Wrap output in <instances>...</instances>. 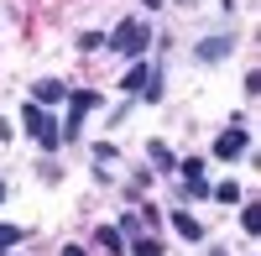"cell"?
I'll return each mask as SVG.
<instances>
[{"mask_svg": "<svg viewBox=\"0 0 261 256\" xmlns=\"http://www.w3.org/2000/svg\"><path fill=\"white\" fill-rule=\"evenodd\" d=\"M105 42H110L120 58H141V53H146V42H151V32L141 27V21H120L115 37H105Z\"/></svg>", "mask_w": 261, "mask_h": 256, "instance_id": "1", "label": "cell"}, {"mask_svg": "<svg viewBox=\"0 0 261 256\" xmlns=\"http://www.w3.org/2000/svg\"><path fill=\"white\" fill-rule=\"evenodd\" d=\"M21 120H27V131H32L42 146H58V141H63V136L53 131V115L42 110V105H27V110H21Z\"/></svg>", "mask_w": 261, "mask_h": 256, "instance_id": "2", "label": "cell"}, {"mask_svg": "<svg viewBox=\"0 0 261 256\" xmlns=\"http://www.w3.org/2000/svg\"><path fill=\"white\" fill-rule=\"evenodd\" d=\"M58 99H68V89H63L58 79H42V84H32V105H58Z\"/></svg>", "mask_w": 261, "mask_h": 256, "instance_id": "3", "label": "cell"}, {"mask_svg": "<svg viewBox=\"0 0 261 256\" xmlns=\"http://www.w3.org/2000/svg\"><path fill=\"white\" fill-rule=\"evenodd\" d=\"M214 152H220V157H241V152H246V131H241V125H230V131L214 141Z\"/></svg>", "mask_w": 261, "mask_h": 256, "instance_id": "4", "label": "cell"}, {"mask_svg": "<svg viewBox=\"0 0 261 256\" xmlns=\"http://www.w3.org/2000/svg\"><path fill=\"white\" fill-rule=\"evenodd\" d=\"M172 230H178L183 241H199V236H204V225L193 220V215H183V209H172Z\"/></svg>", "mask_w": 261, "mask_h": 256, "instance_id": "5", "label": "cell"}, {"mask_svg": "<svg viewBox=\"0 0 261 256\" xmlns=\"http://www.w3.org/2000/svg\"><path fill=\"white\" fill-rule=\"evenodd\" d=\"M146 79H151V73H146V68H141V63H136V68H130V73H125V84H120V89H125V94H136V89H146Z\"/></svg>", "mask_w": 261, "mask_h": 256, "instance_id": "6", "label": "cell"}, {"mask_svg": "<svg viewBox=\"0 0 261 256\" xmlns=\"http://www.w3.org/2000/svg\"><path fill=\"white\" fill-rule=\"evenodd\" d=\"M225 53H230V42H225V37H214V42H204V47H199L204 63H209V58H225Z\"/></svg>", "mask_w": 261, "mask_h": 256, "instance_id": "7", "label": "cell"}, {"mask_svg": "<svg viewBox=\"0 0 261 256\" xmlns=\"http://www.w3.org/2000/svg\"><path fill=\"white\" fill-rule=\"evenodd\" d=\"M146 152H151V162H157V167H178V162H172V152H167V146H162V141H151V146H146Z\"/></svg>", "mask_w": 261, "mask_h": 256, "instance_id": "8", "label": "cell"}, {"mask_svg": "<svg viewBox=\"0 0 261 256\" xmlns=\"http://www.w3.org/2000/svg\"><path fill=\"white\" fill-rule=\"evenodd\" d=\"M241 225H246L251 236H256V230H261V204H251V209H241Z\"/></svg>", "mask_w": 261, "mask_h": 256, "instance_id": "9", "label": "cell"}, {"mask_svg": "<svg viewBox=\"0 0 261 256\" xmlns=\"http://www.w3.org/2000/svg\"><path fill=\"white\" fill-rule=\"evenodd\" d=\"M183 178H188V183H204V162L188 157V162H183Z\"/></svg>", "mask_w": 261, "mask_h": 256, "instance_id": "10", "label": "cell"}, {"mask_svg": "<svg viewBox=\"0 0 261 256\" xmlns=\"http://www.w3.org/2000/svg\"><path fill=\"white\" fill-rule=\"evenodd\" d=\"M94 241H99L105 251H120V230H94Z\"/></svg>", "mask_w": 261, "mask_h": 256, "instance_id": "11", "label": "cell"}, {"mask_svg": "<svg viewBox=\"0 0 261 256\" xmlns=\"http://www.w3.org/2000/svg\"><path fill=\"white\" fill-rule=\"evenodd\" d=\"M214 199H220V204H235V199H241V188H235V183H220V188H214Z\"/></svg>", "mask_w": 261, "mask_h": 256, "instance_id": "12", "label": "cell"}, {"mask_svg": "<svg viewBox=\"0 0 261 256\" xmlns=\"http://www.w3.org/2000/svg\"><path fill=\"white\" fill-rule=\"evenodd\" d=\"M79 47H84V53H94V47H105V37H99V32H84V37H79Z\"/></svg>", "mask_w": 261, "mask_h": 256, "instance_id": "13", "label": "cell"}, {"mask_svg": "<svg viewBox=\"0 0 261 256\" xmlns=\"http://www.w3.org/2000/svg\"><path fill=\"white\" fill-rule=\"evenodd\" d=\"M16 241H21V230H16V225H0V251L16 246Z\"/></svg>", "mask_w": 261, "mask_h": 256, "instance_id": "14", "label": "cell"}, {"mask_svg": "<svg viewBox=\"0 0 261 256\" xmlns=\"http://www.w3.org/2000/svg\"><path fill=\"white\" fill-rule=\"evenodd\" d=\"M130 251H136V256H162V246H157V241H136Z\"/></svg>", "mask_w": 261, "mask_h": 256, "instance_id": "15", "label": "cell"}, {"mask_svg": "<svg viewBox=\"0 0 261 256\" xmlns=\"http://www.w3.org/2000/svg\"><path fill=\"white\" fill-rule=\"evenodd\" d=\"M63 256H89V251H84V246H63Z\"/></svg>", "mask_w": 261, "mask_h": 256, "instance_id": "16", "label": "cell"}, {"mask_svg": "<svg viewBox=\"0 0 261 256\" xmlns=\"http://www.w3.org/2000/svg\"><path fill=\"white\" fill-rule=\"evenodd\" d=\"M146 6H162V0H146Z\"/></svg>", "mask_w": 261, "mask_h": 256, "instance_id": "17", "label": "cell"}, {"mask_svg": "<svg viewBox=\"0 0 261 256\" xmlns=\"http://www.w3.org/2000/svg\"><path fill=\"white\" fill-rule=\"evenodd\" d=\"M0 199H6V183H0Z\"/></svg>", "mask_w": 261, "mask_h": 256, "instance_id": "18", "label": "cell"}, {"mask_svg": "<svg viewBox=\"0 0 261 256\" xmlns=\"http://www.w3.org/2000/svg\"><path fill=\"white\" fill-rule=\"evenodd\" d=\"M209 256H225V251H209Z\"/></svg>", "mask_w": 261, "mask_h": 256, "instance_id": "19", "label": "cell"}]
</instances>
